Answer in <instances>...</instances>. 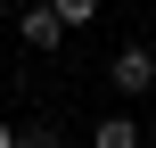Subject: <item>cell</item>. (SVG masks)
<instances>
[{
    "label": "cell",
    "instance_id": "277c9868",
    "mask_svg": "<svg viewBox=\"0 0 156 148\" xmlns=\"http://www.w3.org/2000/svg\"><path fill=\"white\" fill-rule=\"evenodd\" d=\"M16 148H66V132H58V124H25V132H16Z\"/></svg>",
    "mask_w": 156,
    "mask_h": 148
},
{
    "label": "cell",
    "instance_id": "6da1fadb",
    "mask_svg": "<svg viewBox=\"0 0 156 148\" xmlns=\"http://www.w3.org/2000/svg\"><path fill=\"white\" fill-rule=\"evenodd\" d=\"M107 82H115L123 99H140V91H156V49H148V41H123V49L107 58Z\"/></svg>",
    "mask_w": 156,
    "mask_h": 148
},
{
    "label": "cell",
    "instance_id": "3957f363",
    "mask_svg": "<svg viewBox=\"0 0 156 148\" xmlns=\"http://www.w3.org/2000/svg\"><path fill=\"white\" fill-rule=\"evenodd\" d=\"M140 140H148V132H140L132 115H99V124H90V148H140Z\"/></svg>",
    "mask_w": 156,
    "mask_h": 148
},
{
    "label": "cell",
    "instance_id": "7a4b0ae2",
    "mask_svg": "<svg viewBox=\"0 0 156 148\" xmlns=\"http://www.w3.org/2000/svg\"><path fill=\"white\" fill-rule=\"evenodd\" d=\"M16 25H25V49H66V16H58V0H33Z\"/></svg>",
    "mask_w": 156,
    "mask_h": 148
},
{
    "label": "cell",
    "instance_id": "8992f818",
    "mask_svg": "<svg viewBox=\"0 0 156 148\" xmlns=\"http://www.w3.org/2000/svg\"><path fill=\"white\" fill-rule=\"evenodd\" d=\"M0 148H16V124H0Z\"/></svg>",
    "mask_w": 156,
    "mask_h": 148
},
{
    "label": "cell",
    "instance_id": "52a82bcc",
    "mask_svg": "<svg viewBox=\"0 0 156 148\" xmlns=\"http://www.w3.org/2000/svg\"><path fill=\"white\" fill-rule=\"evenodd\" d=\"M140 148H156V124H148V140H140Z\"/></svg>",
    "mask_w": 156,
    "mask_h": 148
},
{
    "label": "cell",
    "instance_id": "5b68a950",
    "mask_svg": "<svg viewBox=\"0 0 156 148\" xmlns=\"http://www.w3.org/2000/svg\"><path fill=\"white\" fill-rule=\"evenodd\" d=\"M58 16H66V25H90V16H99V0H58Z\"/></svg>",
    "mask_w": 156,
    "mask_h": 148
}]
</instances>
